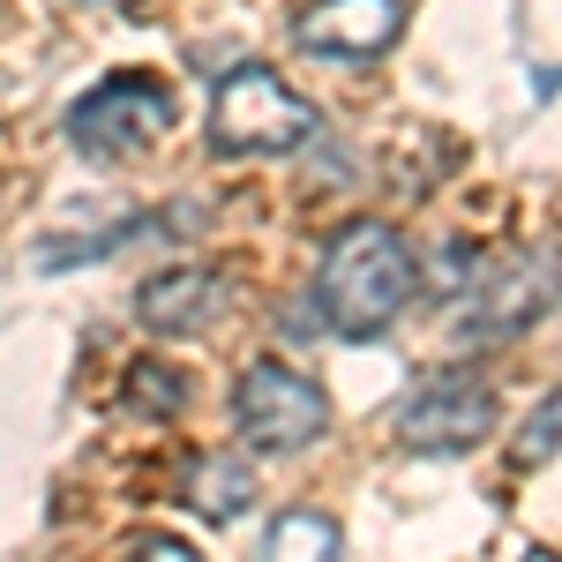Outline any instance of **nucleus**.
Masks as SVG:
<instances>
[{"label":"nucleus","instance_id":"0eeeda50","mask_svg":"<svg viewBox=\"0 0 562 562\" xmlns=\"http://www.w3.org/2000/svg\"><path fill=\"white\" fill-rule=\"evenodd\" d=\"M405 38V0H307L293 15V45L315 60H383Z\"/></svg>","mask_w":562,"mask_h":562},{"label":"nucleus","instance_id":"1a4fd4ad","mask_svg":"<svg viewBox=\"0 0 562 562\" xmlns=\"http://www.w3.org/2000/svg\"><path fill=\"white\" fill-rule=\"evenodd\" d=\"M180 495H188V510L211 525H233L256 510V465H240V458H188V480H180Z\"/></svg>","mask_w":562,"mask_h":562},{"label":"nucleus","instance_id":"f8f14e48","mask_svg":"<svg viewBox=\"0 0 562 562\" xmlns=\"http://www.w3.org/2000/svg\"><path fill=\"white\" fill-rule=\"evenodd\" d=\"M555 450H562V383L532 405V420L518 428V465H548Z\"/></svg>","mask_w":562,"mask_h":562},{"label":"nucleus","instance_id":"20e7f679","mask_svg":"<svg viewBox=\"0 0 562 562\" xmlns=\"http://www.w3.org/2000/svg\"><path fill=\"white\" fill-rule=\"evenodd\" d=\"M233 428H240V442L262 450V458H293L307 442H323L330 397H323L315 375L285 368V360H256V368L233 383Z\"/></svg>","mask_w":562,"mask_h":562},{"label":"nucleus","instance_id":"4468645a","mask_svg":"<svg viewBox=\"0 0 562 562\" xmlns=\"http://www.w3.org/2000/svg\"><path fill=\"white\" fill-rule=\"evenodd\" d=\"M473 278V248L465 240H442V256H435V293H458Z\"/></svg>","mask_w":562,"mask_h":562},{"label":"nucleus","instance_id":"6e6552de","mask_svg":"<svg viewBox=\"0 0 562 562\" xmlns=\"http://www.w3.org/2000/svg\"><path fill=\"white\" fill-rule=\"evenodd\" d=\"M217 307H225V285H217L211 270H195V262H180V270H158V278H143V293H135V315L150 323V330H203Z\"/></svg>","mask_w":562,"mask_h":562},{"label":"nucleus","instance_id":"7ed1b4c3","mask_svg":"<svg viewBox=\"0 0 562 562\" xmlns=\"http://www.w3.org/2000/svg\"><path fill=\"white\" fill-rule=\"evenodd\" d=\"M180 105H173V83L158 68H113L68 105V143L98 158V166H121L135 150H150L158 135H173Z\"/></svg>","mask_w":562,"mask_h":562},{"label":"nucleus","instance_id":"9d476101","mask_svg":"<svg viewBox=\"0 0 562 562\" xmlns=\"http://www.w3.org/2000/svg\"><path fill=\"white\" fill-rule=\"evenodd\" d=\"M262 562H346V532L323 510H285L262 532Z\"/></svg>","mask_w":562,"mask_h":562},{"label":"nucleus","instance_id":"dca6fc26","mask_svg":"<svg viewBox=\"0 0 562 562\" xmlns=\"http://www.w3.org/2000/svg\"><path fill=\"white\" fill-rule=\"evenodd\" d=\"M113 8H128V0H113Z\"/></svg>","mask_w":562,"mask_h":562},{"label":"nucleus","instance_id":"ddd939ff","mask_svg":"<svg viewBox=\"0 0 562 562\" xmlns=\"http://www.w3.org/2000/svg\"><path fill=\"white\" fill-rule=\"evenodd\" d=\"M128 562H203L180 532H135L128 540Z\"/></svg>","mask_w":562,"mask_h":562},{"label":"nucleus","instance_id":"39448f33","mask_svg":"<svg viewBox=\"0 0 562 562\" xmlns=\"http://www.w3.org/2000/svg\"><path fill=\"white\" fill-rule=\"evenodd\" d=\"M495 420H503L495 390L480 383V375L442 368V375H420V383L405 390V405H397V450H413V458H458V450H480L495 435Z\"/></svg>","mask_w":562,"mask_h":562},{"label":"nucleus","instance_id":"423d86ee","mask_svg":"<svg viewBox=\"0 0 562 562\" xmlns=\"http://www.w3.org/2000/svg\"><path fill=\"white\" fill-rule=\"evenodd\" d=\"M465 293H473V307H465V338H473V346L518 338V330H532V323L562 301V256L555 248H525V256H510L503 270H487Z\"/></svg>","mask_w":562,"mask_h":562},{"label":"nucleus","instance_id":"f257e3e1","mask_svg":"<svg viewBox=\"0 0 562 562\" xmlns=\"http://www.w3.org/2000/svg\"><path fill=\"white\" fill-rule=\"evenodd\" d=\"M413 285H420V262L405 248V233L383 225V217H352L346 233L323 248V262H315V307L352 346L383 338L390 323L405 315Z\"/></svg>","mask_w":562,"mask_h":562},{"label":"nucleus","instance_id":"2eb2a0df","mask_svg":"<svg viewBox=\"0 0 562 562\" xmlns=\"http://www.w3.org/2000/svg\"><path fill=\"white\" fill-rule=\"evenodd\" d=\"M518 562H562V555H555V548H525Z\"/></svg>","mask_w":562,"mask_h":562},{"label":"nucleus","instance_id":"f03ea898","mask_svg":"<svg viewBox=\"0 0 562 562\" xmlns=\"http://www.w3.org/2000/svg\"><path fill=\"white\" fill-rule=\"evenodd\" d=\"M203 135H211L217 158H278V150H301L307 135H315V105H307L278 68L240 60V68L211 90Z\"/></svg>","mask_w":562,"mask_h":562},{"label":"nucleus","instance_id":"9b49d317","mask_svg":"<svg viewBox=\"0 0 562 562\" xmlns=\"http://www.w3.org/2000/svg\"><path fill=\"white\" fill-rule=\"evenodd\" d=\"M128 405L143 413V420H173L180 405H188V375H180L173 360L150 352V360H135V368H128Z\"/></svg>","mask_w":562,"mask_h":562}]
</instances>
